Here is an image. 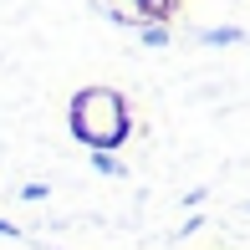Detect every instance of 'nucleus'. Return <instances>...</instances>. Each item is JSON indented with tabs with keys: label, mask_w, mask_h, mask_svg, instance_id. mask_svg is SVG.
Here are the masks:
<instances>
[{
	"label": "nucleus",
	"mask_w": 250,
	"mask_h": 250,
	"mask_svg": "<svg viewBox=\"0 0 250 250\" xmlns=\"http://www.w3.org/2000/svg\"><path fill=\"white\" fill-rule=\"evenodd\" d=\"M77 133H82L87 143H97V148H112V143L128 133V118H123V102L112 92H82L77 97V112H72Z\"/></svg>",
	"instance_id": "1"
}]
</instances>
